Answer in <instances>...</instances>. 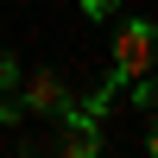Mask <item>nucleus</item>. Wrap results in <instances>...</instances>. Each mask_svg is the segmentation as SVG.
<instances>
[{"label":"nucleus","mask_w":158,"mask_h":158,"mask_svg":"<svg viewBox=\"0 0 158 158\" xmlns=\"http://www.w3.org/2000/svg\"><path fill=\"white\" fill-rule=\"evenodd\" d=\"M152 63H158V25L152 19H127L114 32V76L139 82V76H152Z\"/></svg>","instance_id":"nucleus-1"},{"label":"nucleus","mask_w":158,"mask_h":158,"mask_svg":"<svg viewBox=\"0 0 158 158\" xmlns=\"http://www.w3.org/2000/svg\"><path fill=\"white\" fill-rule=\"evenodd\" d=\"M19 89H25V114H63V108H76V95L63 89L57 70H19Z\"/></svg>","instance_id":"nucleus-2"},{"label":"nucleus","mask_w":158,"mask_h":158,"mask_svg":"<svg viewBox=\"0 0 158 158\" xmlns=\"http://www.w3.org/2000/svg\"><path fill=\"white\" fill-rule=\"evenodd\" d=\"M57 120L70 127V133H63V152H70V158H95V152H101V127H95L89 108H63Z\"/></svg>","instance_id":"nucleus-3"},{"label":"nucleus","mask_w":158,"mask_h":158,"mask_svg":"<svg viewBox=\"0 0 158 158\" xmlns=\"http://www.w3.org/2000/svg\"><path fill=\"white\" fill-rule=\"evenodd\" d=\"M133 108L139 114H158V76H139L133 82Z\"/></svg>","instance_id":"nucleus-4"},{"label":"nucleus","mask_w":158,"mask_h":158,"mask_svg":"<svg viewBox=\"0 0 158 158\" xmlns=\"http://www.w3.org/2000/svg\"><path fill=\"white\" fill-rule=\"evenodd\" d=\"M0 89H19V57L13 51H0Z\"/></svg>","instance_id":"nucleus-5"},{"label":"nucleus","mask_w":158,"mask_h":158,"mask_svg":"<svg viewBox=\"0 0 158 158\" xmlns=\"http://www.w3.org/2000/svg\"><path fill=\"white\" fill-rule=\"evenodd\" d=\"M25 120V101H13V95H0V127H19Z\"/></svg>","instance_id":"nucleus-6"},{"label":"nucleus","mask_w":158,"mask_h":158,"mask_svg":"<svg viewBox=\"0 0 158 158\" xmlns=\"http://www.w3.org/2000/svg\"><path fill=\"white\" fill-rule=\"evenodd\" d=\"M82 13L89 19H108V13H120V0H82Z\"/></svg>","instance_id":"nucleus-7"},{"label":"nucleus","mask_w":158,"mask_h":158,"mask_svg":"<svg viewBox=\"0 0 158 158\" xmlns=\"http://www.w3.org/2000/svg\"><path fill=\"white\" fill-rule=\"evenodd\" d=\"M146 152H152V158H158V127H152V133H146Z\"/></svg>","instance_id":"nucleus-8"}]
</instances>
